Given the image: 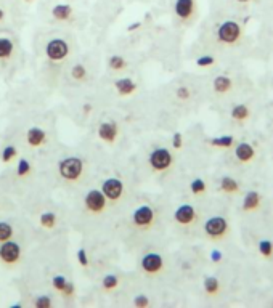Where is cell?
Returning a JSON list of instances; mask_svg holds the SVG:
<instances>
[{"mask_svg": "<svg viewBox=\"0 0 273 308\" xmlns=\"http://www.w3.org/2000/svg\"><path fill=\"white\" fill-rule=\"evenodd\" d=\"M211 260H212V262H220V260H222V252L214 249V251L211 252Z\"/></svg>", "mask_w": 273, "mask_h": 308, "instance_id": "41", "label": "cell"}, {"mask_svg": "<svg viewBox=\"0 0 273 308\" xmlns=\"http://www.w3.org/2000/svg\"><path fill=\"white\" fill-rule=\"evenodd\" d=\"M235 143V138L232 135H223V137H217V138H212L211 140V144L212 146H217V148H230L232 144Z\"/></svg>", "mask_w": 273, "mask_h": 308, "instance_id": "26", "label": "cell"}, {"mask_svg": "<svg viewBox=\"0 0 273 308\" xmlns=\"http://www.w3.org/2000/svg\"><path fill=\"white\" fill-rule=\"evenodd\" d=\"M195 0H175L174 3V13L180 21H188L191 20L195 15Z\"/></svg>", "mask_w": 273, "mask_h": 308, "instance_id": "12", "label": "cell"}, {"mask_svg": "<svg viewBox=\"0 0 273 308\" xmlns=\"http://www.w3.org/2000/svg\"><path fill=\"white\" fill-rule=\"evenodd\" d=\"M190 190H191L193 195H203V193H206V183H204V180L195 178L190 183Z\"/></svg>", "mask_w": 273, "mask_h": 308, "instance_id": "34", "label": "cell"}, {"mask_svg": "<svg viewBox=\"0 0 273 308\" xmlns=\"http://www.w3.org/2000/svg\"><path fill=\"white\" fill-rule=\"evenodd\" d=\"M228 222L223 219L220 215H215V217H211V219L204 223V233L206 236L211 238V239H223L228 234Z\"/></svg>", "mask_w": 273, "mask_h": 308, "instance_id": "5", "label": "cell"}, {"mask_svg": "<svg viewBox=\"0 0 273 308\" xmlns=\"http://www.w3.org/2000/svg\"><path fill=\"white\" fill-rule=\"evenodd\" d=\"M235 156H236V161L241 162V164H249V162L256 158V149H254V146H251L249 143L241 141L235 149Z\"/></svg>", "mask_w": 273, "mask_h": 308, "instance_id": "15", "label": "cell"}, {"mask_svg": "<svg viewBox=\"0 0 273 308\" xmlns=\"http://www.w3.org/2000/svg\"><path fill=\"white\" fill-rule=\"evenodd\" d=\"M156 222V212L151 205H140L132 214V225L133 228L140 229V231H148Z\"/></svg>", "mask_w": 273, "mask_h": 308, "instance_id": "1", "label": "cell"}, {"mask_svg": "<svg viewBox=\"0 0 273 308\" xmlns=\"http://www.w3.org/2000/svg\"><path fill=\"white\" fill-rule=\"evenodd\" d=\"M240 3H247V2H251V0H238Z\"/></svg>", "mask_w": 273, "mask_h": 308, "instance_id": "44", "label": "cell"}, {"mask_svg": "<svg viewBox=\"0 0 273 308\" xmlns=\"http://www.w3.org/2000/svg\"><path fill=\"white\" fill-rule=\"evenodd\" d=\"M39 222H40V225L44 228L52 229V228H55V225H57V215L52 214V212H44L40 215Z\"/></svg>", "mask_w": 273, "mask_h": 308, "instance_id": "28", "label": "cell"}, {"mask_svg": "<svg viewBox=\"0 0 273 308\" xmlns=\"http://www.w3.org/2000/svg\"><path fill=\"white\" fill-rule=\"evenodd\" d=\"M114 87H116L119 95L127 96V95H132L133 92H135L137 84L133 82L130 77H122V79H118L116 82H114Z\"/></svg>", "mask_w": 273, "mask_h": 308, "instance_id": "20", "label": "cell"}, {"mask_svg": "<svg viewBox=\"0 0 273 308\" xmlns=\"http://www.w3.org/2000/svg\"><path fill=\"white\" fill-rule=\"evenodd\" d=\"M175 95H177L179 100L186 101L191 96V92H190V88H188V87H179L177 90H175Z\"/></svg>", "mask_w": 273, "mask_h": 308, "instance_id": "37", "label": "cell"}, {"mask_svg": "<svg viewBox=\"0 0 273 308\" xmlns=\"http://www.w3.org/2000/svg\"><path fill=\"white\" fill-rule=\"evenodd\" d=\"M5 16H7V13H5L3 7H0V24H2L5 21Z\"/></svg>", "mask_w": 273, "mask_h": 308, "instance_id": "43", "label": "cell"}, {"mask_svg": "<svg viewBox=\"0 0 273 308\" xmlns=\"http://www.w3.org/2000/svg\"><path fill=\"white\" fill-rule=\"evenodd\" d=\"M140 268H142L143 273L148 275V276L159 275L161 271L164 270V258L156 252L145 253V255L142 257V260H140Z\"/></svg>", "mask_w": 273, "mask_h": 308, "instance_id": "9", "label": "cell"}, {"mask_svg": "<svg viewBox=\"0 0 273 308\" xmlns=\"http://www.w3.org/2000/svg\"><path fill=\"white\" fill-rule=\"evenodd\" d=\"M215 63V58L214 56H199L196 59V64L199 68H208V66H212Z\"/></svg>", "mask_w": 273, "mask_h": 308, "instance_id": "36", "label": "cell"}, {"mask_svg": "<svg viewBox=\"0 0 273 308\" xmlns=\"http://www.w3.org/2000/svg\"><path fill=\"white\" fill-rule=\"evenodd\" d=\"M15 52H16V45H15L13 39L0 37V61L2 63L10 61V59L13 58Z\"/></svg>", "mask_w": 273, "mask_h": 308, "instance_id": "18", "label": "cell"}, {"mask_svg": "<svg viewBox=\"0 0 273 308\" xmlns=\"http://www.w3.org/2000/svg\"><path fill=\"white\" fill-rule=\"evenodd\" d=\"M101 191L109 202H118L124 195V185L119 178H106L101 185Z\"/></svg>", "mask_w": 273, "mask_h": 308, "instance_id": "10", "label": "cell"}, {"mask_svg": "<svg viewBox=\"0 0 273 308\" xmlns=\"http://www.w3.org/2000/svg\"><path fill=\"white\" fill-rule=\"evenodd\" d=\"M140 26H142V23H133V24H130L129 28H127V31H129V32H132V31H135V29H138V28H140Z\"/></svg>", "mask_w": 273, "mask_h": 308, "instance_id": "42", "label": "cell"}, {"mask_svg": "<svg viewBox=\"0 0 273 308\" xmlns=\"http://www.w3.org/2000/svg\"><path fill=\"white\" fill-rule=\"evenodd\" d=\"M148 162L154 172H166L174 164V156L167 148H156L151 151Z\"/></svg>", "mask_w": 273, "mask_h": 308, "instance_id": "4", "label": "cell"}, {"mask_svg": "<svg viewBox=\"0 0 273 308\" xmlns=\"http://www.w3.org/2000/svg\"><path fill=\"white\" fill-rule=\"evenodd\" d=\"M16 156H18V149L10 144V146H5L2 149V153H0V159H2L3 164H8V162L13 161Z\"/></svg>", "mask_w": 273, "mask_h": 308, "instance_id": "27", "label": "cell"}, {"mask_svg": "<svg viewBox=\"0 0 273 308\" xmlns=\"http://www.w3.org/2000/svg\"><path fill=\"white\" fill-rule=\"evenodd\" d=\"M212 87H214L215 93H218V95L228 93L230 90L233 88V81L230 79L228 76H217L214 82H212Z\"/></svg>", "mask_w": 273, "mask_h": 308, "instance_id": "21", "label": "cell"}, {"mask_svg": "<svg viewBox=\"0 0 273 308\" xmlns=\"http://www.w3.org/2000/svg\"><path fill=\"white\" fill-rule=\"evenodd\" d=\"M133 305L137 308H147L150 307V300L147 295H137V297L133 299Z\"/></svg>", "mask_w": 273, "mask_h": 308, "instance_id": "38", "label": "cell"}, {"mask_svg": "<svg viewBox=\"0 0 273 308\" xmlns=\"http://www.w3.org/2000/svg\"><path fill=\"white\" fill-rule=\"evenodd\" d=\"M21 257V247L15 241H5V243L0 244V260L7 267H13L18 262H20Z\"/></svg>", "mask_w": 273, "mask_h": 308, "instance_id": "6", "label": "cell"}, {"mask_svg": "<svg viewBox=\"0 0 273 308\" xmlns=\"http://www.w3.org/2000/svg\"><path fill=\"white\" fill-rule=\"evenodd\" d=\"M53 305V300L48 297V295H40L34 300V307L37 308H50Z\"/></svg>", "mask_w": 273, "mask_h": 308, "instance_id": "35", "label": "cell"}, {"mask_svg": "<svg viewBox=\"0 0 273 308\" xmlns=\"http://www.w3.org/2000/svg\"><path fill=\"white\" fill-rule=\"evenodd\" d=\"M52 284H53V287L57 289L60 294L64 295V297H72V295H74V292H76L74 284H72L71 281L66 280L64 276H53L52 278Z\"/></svg>", "mask_w": 273, "mask_h": 308, "instance_id": "17", "label": "cell"}, {"mask_svg": "<svg viewBox=\"0 0 273 308\" xmlns=\"http://www.w3.org/2000/svg\"><path fill=\"white\" fill-rule=\"evenodd\" d=\"M259 252L260 255L265 257V258H270L273 255V243L269 239H262L259 243Z\"/></svg>", "mask_w": 273, "mask_h": 308, "instance_id": "30", "label": "cell"}, {"mask_svg": "<svg viewBox=\"0 0 273 308\" xmlns=\"http://www.w3.org/2000/svg\"><path fill=\"white\" fill-rule=\"evenodd\" d=\"M24 2H34V0H24Z\"/></svg>", "mask_w": 273, "mask_h": 308, "instance_id": "45", "label": "cell"}, {"mask_svg": "<svg viewBox=\"0 0 273 308\" xmlns=\"http://www.w3.org/2000/svg\"><path fill=\"white\" fill-rule=\"evenodd\" d=\"M26 141L31 148L44 146L47 143V134L40 127H31V129H28L26 132Z\"/></svg>", "mask_w": 273, "mask_h": 308, "instance_id": "14", "label": "cell"}, {"mask_svg": "<svg viewBox=\"0 0 273 308\" xmlns=\"http://www.w3.org/2000/svg\"><path fill=\"white\" fill-rule=\"evenodd\" d=\"M50 13H52L53 20H57L60 23H66L71 20L72 15H74V10H72V7L68 3H57L52 7Z\"/></svg>", "mask_w": 273, "mask_h": 308, "instance_id": "16", "label": "cell"}, {"mask_svg": "<svg viewBox=\"0 0 273 308\" xmlns=\"http://www.w3.org/2000/svg\"><path fill=\"white\" fill-rule=\"evenodd\" d=\"M260 204H262V196H260L259 191H249L246 193L244 199H243V210L244 212H254V210H257L260 207Z\"/></svg>", "mask_w": 273, "mask_h": 308, "instance_id": "19", "label": "cell"}, {"mask_svg": "<svg viewBox=\"0 0 273 308\" xmlns=\"http://www.w3.org/2000/svg\"><path fill=\"white\" fill-rule=\"evenodd\" d=\"M77 260H79V263L82 265V267H89V265H90V260L87 257L86 249H79L77 251Z\"/></svg>", "mask_w": 273, "mask_h": 308, "instance_id": "39", "label": "cell"}, {"mask_svg": "<svg viewBox=\"0 0 273 308\" xmlns=\"http://www.w3.org/2000/svg\"><path fill=\"white\" fill-rule=\"evenodd\" d=\"M58 172L61 175V178L68 180V182H76L84 173V162L79 158L63 159L58 164Z\"/></svg>", "mask_w": 273, "mask_h": 308, "instance_id": "2", "label": "cell"}, {"mask_svg": "<svg viewBox=\"0 0 273 308\" xmlns=\"http://www.w3.org/2000/svg\"><path fill=\"white\" fill-rule=\"evenodd\" d=\"M118 135H119V127H118L116 122H113V120H108V122L100 124V127H98V137H100V140L106 141V143H114V141H116Z\"/></svg>", "mask_w": 273, "mask_h": 308, "instance_id": "13", "label": "cell"}, {"mask_svg": "<svg viewBox=\"0 0 273 308\" xmlns=\"http://www.w3.org/2000/svg\"><path fill=\"white\" fill-rule=\"evenodd\" d=\"M196 219H198L196 210L190 204L179 205L177 210H175V214H174V220L177 222L180 226H190L196 222Z\"/></svg>", "mask_w": 273, "mask_h": 308, "instance_id": "11", "label": "cell"}, {"mask_svg": "<svg viewBox=\"0 0 273 308\" xmlns=\"http://www.w3.org/2000/svg\"><path fill=\"white\" fill-rule=\"evenodd\" d=\"M172 144L175 149H180L182 146H183V137H182L180 132H175L174 137H172Z\"/></svg>", "mask_w": 273, "mask_h": 308, "instance_id": "40", "label": "cell"}, {"mask_svg": "<svg viewBox=\"0 0 273 308\" xmlns=\"http://www.w3.org/2000/svg\"><path fill=\"white\" fill-rule=\"evenodd\" d=\"M31 172V164H29L28 159H20L16 166V175L18 177H26V175Z\"/></svg>", "mask_w": 273, "mask_h": 308, "instance_id": "33", "label": "cell"}, {"mask_svg": "<svg viewBox=\"0 0 273 308\" xmlns=\"http://www.w3.org/2000/svg\"><path fill=\"white\" fill-rule=\"evenodd\" d=\"M15 234L13 226L7 222H0V244L5 243V241L11 239V236Z\"/></svg>", "mask_w": 273, "mask_h": 308, "instance_id": "25", "label": "cell"}, {"mask_svg": "<svg viewBox=\"0 0 273 308\" xmlns=\"http://www.w3.org/2000/svg\"><path fill=\"white\" fill-rule=\"evenodd\" d=\"M45 55L50 61H63L69 55V45L63 39H52L45 47Z\"/></svg>", "mask_w": 273, "mask_h": 308, "instance_id": "7", "label": "cell"}, {"mask_svg": "<svg viewBox=\"0 0 273 308\" xmlns=\"http://www.w3.org/2000/svg\"><path fill=\"white\" fill-rule=\"evenodd\" d=\"M119 286V278L116 275H106L103 278V289L105 291H113Z\"/></svg>", "mask_w": 273, "mask_h": 308, "instance_id": "31", "label": "cell"}, {"mask_svg": "<svg viewBox=\"0 0 273 308\" xmlns=\"http://www.w3.org/2000/svg\"><path fill=\"white\" fill-rule=\"evenodd\" d=\"M230 116H232L233 120H238V122H244V120L249 119L251 110L246 105H238V106H235L233 110H232Z\"/></svg>", "mask_w": 273, "mask_h": 308, "instance_id": "22", "label": "cell"}, {"mask_svg": "<svg viewBox=\"0 0 273 308\" xmlns=\"http://www.w3.org/2000/svg\"><path fill=\"white\" fill-rule=\"evenodd\" d=\"M108 64H109V68L114 69V71H122V69L127 68V61L119 55H113L111 58L108 59Z\"/></svg>", "mask_w": 273, "mask_h": 308, "instance_id": "29", "label": "cell"}, {"mask_svg": "<svg viewBox=\"0 0 273 308\" xmlns=\"http://www.w3.org/2000/svg\"><path fill=\"white\" fill-rule=\"evenodd\" d=\"M203 284H204V292L208 295H217L218 291H220V282L214 276H208Z\"/></svg>", "mask_w": 273, "mask_h": 308, "instance_id": "24", "label": "cell"}, {"mask_svg": "<svg viewBox=\"0 0 273 308\" xmlns=\"http://www.w3.org/2000/svg\"><path fill=\"white\" fill-rule=\"evenodd\" d=\"M217 39L218 42L225 45H235L241 39V26L236 21H225L222 23L217 29Z\"/></svg>", "mask_w": 273, "mask_h": 308, "instance_id": "3", "label": "cell"}, {"mask_svg": "<svg viewBox=\"0 0 273 308\" xmlns=\"http://www.w3.org/2000/svg\"><path fill=\"white\" fill-rule=\"evenodd\" d=\"M84 204H86V209L89 210L90 214H103L106 210V205H108V199L106 196L103 195V191L100 190H92L87 193L86 199H84Z\"/></svg>", "mask_w": 273, "mask_h": 308, "instance_id": "8", "label": "cell"}, {"mask_svg": "<svg viewBox=\"0 0 273 308\" xmlns=\"http://www.w3.org/2000/svg\"><path fill=\"white\" fill-rule=\"evenodd\" d=\"M220 190L227 195H236V193H240V185L232 177H223L220 180Z\"/></svg>", "mask_w": 273, "mask_h": 308, "instance_id": "23", "label": "cell"}, {"mask_svg": "<svg viewBox=\"0 0 273 308\" xmlns=\"http://www.w3.org/2000/svg\"><path fill=\"white\" fill-rule=\"evenodd\" d=\"M71 77L74 81H86L87 77V69L84 64H76L74 68L71 69Z\"/></svg>", "mask_w": 273, "mask_h": 308, "instance_id": "32", "label": "cell"}]
</instances>
